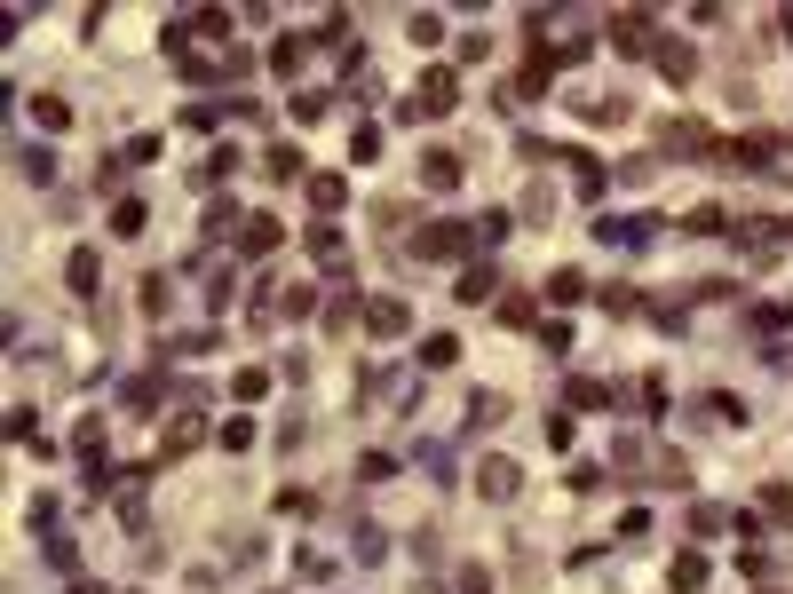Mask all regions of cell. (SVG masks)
<instances>
[{"instance_id": "6da1fadb", "label": "cell", "mask_w": 793, "mask_h": 594, "mask_svg": "<svg viewBox=\"0 0 793 594\" xmlns=\"http://www.w3.org/2000/svg\"><path fill=\"white\" fill-rule=\"evenodd\" d=\"M611 48L619 56H643V48H659V24L635 8V16H611Z\"/></svg>"}, {"instance_id": "7a4b0ae2", "label": "cell", "mask_w": 793, "mask_h": 594, "mask_svg": "<svg viewBox=\"0 0 793 594\" xmlns=\"http://www.w3.org/2000/svg\"><path fill=\"white\" fill-rule=\"evenodd\" d=\"M659 151L698 159V151H714V143H706V127H698V119H659Z\"/></svg>"}, {"instance_id": "3957f363", "label": "cell", "mask_w": 793, "mask_h": 594, "mask_svg": "<svg viewBox=\"0 0 793 594\" xmlns=\"http://www.w3.org/2000/svg\"><path fill=\"white\" fill-rule=\"evenodd\" d=\"M365 333H381V341H389V333H405V301H397V294H373V301H365Z\"/></svg>"}, {"instance_id": "277c9868", "label": "cell", "mask_w": 793, "mask_h": 594, "mask_svg": "<svg viewBox=\"0 0 793 594\" xmlns=\"http://www.w3.org/2000/svg\"><path fill=\"white\" fill-rule=\"evenodd\" d=\"M460 246H468V230H460V222H429V230H421V254H437V262H453Z\"/></svg>"}, {"instance_id": "5b68a950", "label": "cell", "mask_w": 793, "mask_h": 594, "mask_svg": "<svg viewBox=\"0 0 793 594\" xmlns=\"http://www.w3.org/2000/svg\"><path fill=\"white\" fill-rule=\"evenodd\" d=\"M476 492L484 499H516V468H508V460H484V468H476Z\"/></svg>"}, {"instance_id": "8992f818", "label": "cell", "mask_w": 793, "mask_h": 594, "mask_svg": "<svg viewBox=\"0 0 793 594\" xmlns=\"http://www.w3.org/2000/svg\"><path fill=\"white\" fill-rule=\"evenodd\" d=\"M659 72H667V80H690V72H698V48H690V40H659Z\"/></svg>"}, {"instance_id": "52a82bcc", "label": "cell", "mask_w": 793, "mask_h": 594, "mask_svg": "<svg viewBox=\"0 0 793 594\" xmlns=\"http://www.w3.org/2000/svg\"><path fill=\"white\" fill-rule=\"evenodd\" d=\"M667 579H675V594H698V587H706V555H690V547H682Z\"/></svg>"}, {"instance_id": "ba28073f", "label": "cell", "mask_w": 793, "mask_h": 594, "mask_svg": "<svg viewBox=\"0 0 793 594\" xmlns=\"http://www.w3.org/2000/svg\"><path fill=\"white\" fill-rule=\"evenodd\" d=\"M64 278H72V286H80V294H96V278H104V254H96V246H80V254H72V270H64Z\"/></svg>"}, {"instance_id": "9c48e42d", "label": "cell", "mask_w": 793, "mask_h": 594, "mask_svg": "<svg viewBox=\"0 0 793 594\" xmlns=\"http://www.w3.org/2000/svg\"><path fill=\"white\" fill-rule=\"evenodd\" d=\"M413 111H421V119H429V111H453V80H445V72H437V80H421Z\"/></svg>"}, {"instance_id": "30bf717a", "label": "cell", "mask_w": 793, "mask_h": 594, "mask_svg": "<svg viewBox=\"0 0 793 594\" xmlns=\"http://www.w3.org/2000/svg\"><path fill=\"white\" fill-rule=\"evenodd\" d=\"M722 159H730V167H762L770 143H762V135H738V143H722Z\"/></svg>"}, {"instance_id": "8fae6325", "label": "cell", "mask_w": 793, "mask_h": 594, "mask_svg": "<svg viewBox=\"0 0 793 594\" xmlns=\"http://www.w3.org/2000/svg\"><path fill=\"white\" fill-rule=\"evenodd\" d=\"M278 238H286V230H278L270 214H254V222H246V254H278Z\"/></svg>"}, {"instance_id": "7c38bea8", "label": "cell", "mask_w": 793, "mask_h": 594, "mask_svg": "<svg viewBox=\"0 0 793 594\" xmlns=\"http://www.w3.org/2000/svg\"><path fill=\"white\" fill-rule=\"evenodd\" d=\"M762 515H770V523H793V492H786V484H770V492H762Z\"/></svg>"}, {"instance_id": "4fadbf2b", "label": "cell", "mask_w": 793, "mask_h": 594, "mask_svg": "<svg viewBox=\"0 0 793 594\" xmlns=\"http://www.w3.org/2000/svg\"><path fill=\"white\" fill-rule=\"evenodd\" d=\"M421 175H429V183L445 191V183H453V175H460V159H453V151H437V159H421Z\"/></svg>"}, {"instance_id": "5bb4252c", "label": "cell", "mask_w": 793, "mask_h": 594, "mask_svg": "<svg viewBox=\"0 0 793 594\" xmlns=\"http://www.w3.org/2000/svg\"><path fill=\"white\" fill-rule=\"evenodd\" d=\"M492 294V270H484V262H476V270H460V301H484Z\"/></svg>"}, {"instance_id": "9a60e30c", "label": "cell", "mask_w": 793, "mask_h": 594, "mask_svg": "<svg viewBox=\"0 0 793 594\" xmlns=\"http://www.w3.org/2000/svg\"><path fill=\"white\" fill-rule=\"evenodd\" d=\"M246 444H254V420H246V412H238V420H223V452H246Z\"/></svg>"}, {"instance_id": "2e32d148", "label": "cell", "mask_w": 793, "mask_h": 594, "mask_svg": "<svg viewBox=\"0 0 793 594\" xmlns=\"http://www.w3.org/2000/svg\"><path fill=\"white\" fill-rule=\"evenodd\" d=\"M571 404H579V412H595V404H611V389H603V381H571Z\"/></svg>"}, {"instance_id": "e0dca14e", "label": "cell", "mask_w": 793, "mask_h": 594, "mask_svg": "<svg viewBox=\"0 0 793 594\" xmlns=\"http://www.w3.org/2000/svg\"><path fill=\"white\" fill-rule=\"evenodd\" d=\"M310 206H318V214H334V206H341V183H334V175H318V183H310Z\"/></svg>"}, {"instance_id": "ac0fdd59", "label": "cell", "mask_w": 793, "mask_h": 594, "mask_svg": "<svg viewBox=\"0 0 793 594\" xmlns=\"http://www.w3.org/2000/svg\"><path fill=\"white\" fill-rule=\"evenodd\" d=\"M302 48H310V40H294V32H286V40L270 48V64H278V72H294V64H302Z\"/></svg>"}, {"instance_id": "d6986e66", "label": "cell", "mask_w": 793, "mask_h": 594, "mask_svg": "<svg viewBox=\"0 0 793 594\" xmlns=\"http://www.w3.org/2000/svg\"><path fill=\"white\" fill-rule=\"evenodd\" d=\"M175 444H199V412H183V420H167V452Z\"/></svg>"}, {"instance_id": "ffe728a7", "label": "cell", "mask_w": 793, "mask_h": 594, "mask_svg": "<svg viewBox=\"0 0 793 594\" xmlns=\"http://www.w3.org/2000/svg\"><path fill=\"white\" fill-rule=\"evenodd\" d=\"M453 357H460V341H453V333H437V341L421 349V365H453Z\"/></svg>"}, {"instance_id": "44dd1931", "label": "cell", "mask_w": 793, "mask_h": 594, "mask_svg": "<svg viewBox=\"0 0 793 594\" xmlns=\"http://www.w3.org/2000/svg\"><path fill=\"white\" fill-rule=\"evenodd\" d=\"M262 389H270V373H238V381H230V396H238V404H254Z\"/></svg>"}, {"instance_id": "7402d4cb", "label": "cell", "mask_w": 793, "mask_h": 594, "mask_svg": "<svg viewBox=\"0 0 793 594\" xmlns=\"http://www.w3.org/2000/svg\"><path fill=\"white\" fill-rule=\"evenodd\" d=\"M548 294H556V301H579V294H587V278H579V270H564V278H548Z\"/></svg>"}]
</instances>
